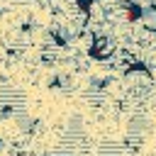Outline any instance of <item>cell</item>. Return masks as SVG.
Returning a JSON list of instances; mask_svg holds the SVG:
<instances>
[{"instance_id":"cell-1","label":"cell","mask_w":156,"mask_h":156,"mask_svg":"<svg viewBox=\"0 0 156 156\" xmlns=\"http://www.w3.org/2000/svg\"><path fill=\"white\" fill-rule=\"evenodd\" d=\"M115 54H117V41L110 39V37H105V34H95V39L90 41L88 56L93 61H110Z\"/></svg>"}]
</instances>
